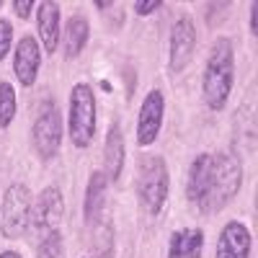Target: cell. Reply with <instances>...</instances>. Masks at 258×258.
Segmentation results:
<instances>
[{"label":"cell","mask_w":258,"mask_h":258,"mask_svg":"<svg viewBox=\"0 0 258 258\" xmlns=\"http://www.w3.org/2000/svg\"><path fill=\"white\" fill-rule=\"evenodd\" d=\"M243 188V165L227 153H199L188 165L186 197L202 214L225 209Z\"/></svg>","instance_id":"6da1fadb"},{"label":"cell","mask_w":258,"mask_h":258,"mask_svg":"<svg viewBox=\"0 0 258 258\" xmlns=\"http://www.w3.org/2000/svg\"><path fill=\"white\" fill-rule=\"evenodd\" d=\"M235 85V47L227 36L212 41V49L204 64L202 96L212 111H222Z\"/></svg>","instance_id":"7a4b0ae2"},{"label":"cell","mask_w":258,"mask_h":258,"mask_svg":"<svg viewBox=\"0 0 258 258\" xmlns=\"http://www.w3.org/2000/svg\"><path fill=\"white\" fill-rule=\"evenodd\" d=\"M170 191V170L163 155H145L137 165V199L140 207L155 217L163 212Z\"/></svg>","instance_id":"3957f363"},{"label":"cell","mask_w":258,"mask_h":258,"mask_svg":"<svg viewBox=\"0 0 258 258\" xmlns=\"http://www.w3.org/2000/svg\"><path fill=\"white\" fill-rule=\"evenodd\" d=\"M96 93L88 83H75L70 91L68 109V132L75 147L85 150L96 137Z\"/></svg>","instance_id":"277c9868"},{"label":"cell","mask_w":258,"mask_h":258,"mask_svg":"<svg viewBox=\"0 0 258 258\" xmlns=\"http://www.w3.org/2000/svg\"><path fill=\"white\" fill-rule=\"evenodd\" d=\"M31 191L26 183H11L0 204V232L8 240H18L29 232L31 222Z\"/></svg>","instance_id":"5b68a950"},{"label":"cell","mask_w":258,"mask_h":258,"mask_svg":"<svg viewBox=\"0 0 258 258\" xmlns=\"http://www.w3.org/2000/svg\"><path fill=\"white\" fill-rule=\"evenodd\" d=\"M31 145L36 150L39 160H54L62 147V114L57 109L54 98H47L39 106L36 119L31 124Z\"/></svg>","instance_id":"8992f818"},{"label":"cell","mask_w":258,"mask_h":258,"mask_svg":"<svg viewBox=\"0 0 258 258\" xmlns=\"http://www.w3.org/2000/svg\"><path fill=\"white\" fill-rule=\"evenodd\" d=\"M197 52V26L191 16H181L173 29H170V47H168V70L170 73H183L188 62Z\"/></svg>","instance_id":"52a82bcc"},{"label":"cell","mask_w":258,"mask_h":258,"mask_svg":"<svg viewBox=\"0 0 258 258\" xmlns=\"http://www.w3.org/2000/svg\"><path fill=\"white\" fill-rule=\"evenodd\" d=\"M62 214H64L62 191L57 186H47L31 204V222H29V227L34 232H41V235L52 232L62 222Z\"/></svg>","instance_id":"ba28073f"},{"label":"cell","mask_w":258,"mask_h":258,"mask_svg":"<svg viewBox=\"0 0 258 258\" xmlns=\"http://www.w3.org/2000/svg\"><path fill=\"white\" fill-rule=\"evenodd\" d=\"M163 119H165V96L160 91H150L142 98L140 114H137V145L140 147L153 145L160 137Z\"/></svg>","instance_id":"9c48e42d"},{"label":"cell","mask_w":258,"mask_h":258,"mask_svg":"<svg viewBox=\"0 0 258 258\" xmlns=\"http://www.w3.org/2000/svg\"><path fill=\"white\" fill-rule=\"evenodd\" d=\"M41 70V47L34 36H21L13 52V73L24 88H31Z\"/></svg>","instance_id":"30bf717a"},{"label":"cell","mask_w":258,"mask_h":258,"mask_svg":"<svg viewBox=\"0 0 258 258\" xmlns=\"http://www.w3.org/2000/svg\"><path fill=\"white\" fill-rule=\"evenodd\" d=\"M250 248H253V235H250L248 225L232 220L220 232V243H217L214 258H250Z\"/></svg>","instance_id":"8fae6325"},{"label":"cell","mask_w":258,"mask_h":258,"mask_svg":"<svg viewBox=\"0 0 258 258\" xmlns=\"http://www.w3.org/2000/svg\"><path fill=\"white\" fill-rule=\"evenodd\" d=\"M59 3L44 0L36 3V31H39V41L49 54L57 52L59 39H62V18H59Z\"/></svg>","instance_id":"7c38bea8"},{"label":"cell","mask_w":258,"mask_h":258,"mask_svg":"<svg viewBox=\"0 0 258 258\" xmlns=\"http://www.w3.org/2000/svg\"><path fill=\"white\" fill-rule=\"evenodd\" d=\"M124 158H126V147H124L121 124L111 121L109 129H106V142H103V176L109 178V183L121 178Z\"/></svg>","instance_id":"4fadbf2b"},{"label":"cell","mask_w":258,"mask_h":258,"mask_svg":"<svg viewBox=\"0 0 258 258\" xmlns=\"http://www.w3.org/2000/svg\"><path fill=\"white\" fill-rule=\"evenodd\" d=\"M106 194H109V178L103 176V170H93L88 186H85V202H83V217L91 227L101 225L106 209Z\"/></svg>","instance_id":"5bb4252c"},{"label":"cell","mask_w":258,"mask_h":258,"mask_svg":"<svg viewBox=\"0 0 258 258\" xmlns=\"http://www.w3.org/2000/svg\"><path fill=\"white\" fill-rule=\"evenodd\" d=\"M202 253H204V230L178 227L170 232L165 258H202Z\"/></svg>","instance_id":"9a60e30c"},{"label":"cell","mask_w":258,"mask_h":258,"mask_svg":"<svg viewBox=\"0 0 258 258\" xmlns=\"http://www.w3.org/2000/svg\"><path fill=\"white\" fill-rule=\"evenodd\" d=\"M88 36H91V24L88 18H85L83 13L73 16L68 21V26H64L62 31V47H64V57L68 59H75L80 57V52L85 49V44H88Z\"/></svg>","instance_id":"2e32d148"},{"label":"cell","mask_w":258,"mask_h":258,"mask_svg":"<svg viewBox=\"0 0 258 258\" xmlns=\"http://www.w3.org/2000/svg\"><path fill=\"white\" fill-rule=\"evenodd\" d=\"M16 109H18V103H16V88L3 80L0 83V129H8L11 121L16 119Z\"/></svg>","instance_id":"e0dca14e"},{"label":"cell","mask_w":258,"mask_h":258,"mask_svg":"<svg viewBox=\"0 0 258 258\" xmlns=\"http://www.w3.org/2000/svg\"><path fill=\"white\" fill-rule=\"evenodd\" d=\"M62 255H64L62 232H59V230H52V232L41 235L39 248H36V258H62Z\"/></svg>","instance_id":"ac0fdd59"},{"label":"cell","mask_w":258,"mask_h":258,"mask_svg":"<svg viewBox=\"0 0 258 258\" xmlns=\"http://www.w3.org/2000/svg\"><path fill=\"white\" fill-rule=\"evenodd\" d=\"M96 240H98L96 245L103 250L101 258H111L114 255V230L109 225H103V222L96 225Z\"/></svg>","instance_id":"d6986e66"},{"label":"cell","mask_w":258,"mask_h":258,"mask_svg":"<svg viewBox=\"0 0 258 258\" xmlns=\"http://www.w3.org/2000/svg\"><path fill=\"white\" fill-rule=\"evenodd\" d=\"M11 44H13V26L8 18H0V62L8 57Z\"/></svg>","instance_id":"ffe728a7"},{"label":"cell","mask_w":258,"mask_h":258,"mask_svg":"<svg viewBox=\"0 0 258 258\" xmlns=\"http://www.w3.org/2000/svg\"><path fill=\"white\" fill-rule=\"evenodd\" d=\"M11 8H13V13H16L21 21H29L31 13L36 11V3H34V0H13Z\"/></svg>","instance_id":"44dd1931"},{"label":"cell","mask_w":258,"mask_h":258,"mask_svg":"<svg viewBox=\"0 0 258 258\" xmlns=\"http://www.w3.org/2000/svg\"><path fill=\"white\" fill-rule=\"evenodd\" d=\"M160 6H163L160 0H137V3H135V13L137 16H150V13H155Z\"/></svg>","instance_id":"7402d4cb"},{"label":"cell","mask_w":258,"mask_h":258,"mask_svg":"<svg viewBox=\"0 0 258 258\" xmlns=\"http://www.w3.org/2000/svg\"><path fill=\"white\" fill-rule=\"evenodd\" d=\"M0 258H24V255L16 253V250H3V253H0Z\"/></svg>","instance_id":"603a6c76"},{"label":"cell","mask_w":258,"mask_h":258,"mask_svg":"<svg viewBox=\"0 0 258 258\" xmlns=\"http://www.w3.org/2000/svg\"><path fill=\"white\" fill-rule=\"evenodd\" d=\"M3 6H6V3H3V0H0V8H3Z\"/></svg>","instance_id":"cb8c5ba5"}]
</instances>
